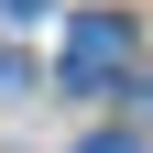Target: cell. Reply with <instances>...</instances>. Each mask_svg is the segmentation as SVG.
<instances>
[{
    "mask_svg": "<svg viewBox=\"0 0 153 153\" xmlns=\"http://www.w3.org/2000/svg\"><path fill=\"white\" fill-rule=\"evenodd\" d=\"M88 153H142V142H120V131H99V142H88Z\"/></svg>",
    "mask_w": 153,
    "mask_h": 153,
    "instance_id": "7a4b0ae2",
    "label": "cell"
},
{
    "mask_svg": "<svg viewBox=\"0 0 153 153\" xmlns=\"http://www.w3.org/2000/svg\"><path fill=\"white\" fill-rule=\"evenodd\" d=\"M0 11H11V22H33V11H44V0H0Z\"/></svg>",
    "mask_w": 153,
    "mask_h": 153,
    "instance_id": "3957f363",
    "label": "cell"
},
{
    "mask_svg": "<svg viewBox=\"0 0 153 153\" xmlns=\"http://www.w3.org/2000/svg\"><path fill=\"white\" fill-rule=\"evenodd\" d=\"M131 55H142V44H131V22H120V11H76V22H66V44H55V88L109 99V88L131 76Z\"/></svg>",
    "mask_w": 153,
    "mask_h": 153,
    "instance_id": "6da1fadb",
    "label": "cell"
}]
</instances>
